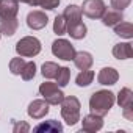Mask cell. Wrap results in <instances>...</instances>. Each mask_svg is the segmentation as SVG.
I'll return each mask as SVG.
<instances>
[{"label":"cell","instance_id":"cell-20","mask_svg":"<svg viewBox=\"0 0 133 133\" xmlns=\"http://www.w3.org/2000/svg\"><path fill=\"white\" fill-rule=\"evenodd\" d=\"M114 33L121 38H125V39H131L133 38V25L130 22H124L121 21L119 24L114 25Z\"/></svg>","mask_w":133,"mask_h":133},{"label":"cell","instance_id":"cell-14","mask_svg":"<svg viewBox=\"0 0 133 133\" xmlns=\"http://www.w3.org/2000/svg\"><path fill=\"white\" fill-rule=\"evenodd\" d=\"M19 21L17 17H0V33L5 36H13L17 31Z\"/></svg>","mask_w":133,"mask_h":133},{"label":"cell","instance_id":"cell-11","mask_svg":"<svg viewBox=\"0 0 133 133\" xmlns=\"http://www.w3.org/2000/svg\"><path fill=\"white\" fill-rule=\"evenodd\" d=\"M82 8L78 5H68L63 11V17L66 21V27L68 25H72V24H77L82 21Z\"/></svg>","mask_w":133,"mask_h":133},{"label":"cell","instance_id":"cell-16","mask_svg":"<svg viewBox=\"0 0 133 133\" xmlns=\"http://www.w3.org/2000/svg\"><path fill=\"white\" fill-rule=\"evenodd\" d=\"M133 55V49L130 42H119L113 47V56L116 59H128Z\"/></svg>","mask_w":133,"mask_h":133},{"label":"cell","instance_id":"cell-22","mask_svg":"<svg viewBox=\"0 0 133 133\" xmlns=\"http://www.w3.org/2000/svg\"><path fill=\"white\" fill-rule=\"evenodd\" d=\"M55 78H56L58 86H59V88H64L66 85L69 83V80H71V69H69V68H66V66H63V68L59 66V69H58Z\"/></svg>","mask_w":133,"mask_h":133},{"label":"cell","instance_id":"cell-4","mask_svg":"<svg viewBox=\"0 0 133 133\" xmlns=\"http://www.w3.org/2000/svg\"><path fill=\"white\" fill-rule=\"evenodd\" d=\"M39 94L42 96V99L49 103V105H59L61 100L64 99V92L61 91V88L56 83L52 82H44L39 86Z\"/></svg>","mask_w":133,"mask_h":133},{"label":"cell","instance_id":"cell-10","mask_svg":"<svg viewBox=\"0 0 133 133\" xmlns=\"http://www.w3.org/2000/svg\"><path fill=\"white\" fill-rule=\"evenodd\" d=\"M117 80H119V74L114 68H103V69H100V72L97 75L99 85H103V86H113L117 83Z\"/></svg>","mask_w":133,"mask_h":133},{"label":"cell","instance_id":"cell-8","mask_svg":"<svg viewBox=\"0 0 133 133\" xmlns=\"http://www.w3.org/2000/svg\"><path fill=\"white\" fill-rule=\"evenodd\" d=\"M47 24H49V17L44 11H39V10L30 11L27 16V25L31 30H42Z\"/></svg>","mask_w":133,"mask_h":133},{"label":"cell","instance_id":"cell-18","mask_svg":"<svg viewBox=\"0 0 133 133\" xmlns=\"http://www.w3.org/2000/svg\"><path fill=\"white\" fill-rule=\"evenodd\" d=\"M66 33H68L71 38H74V39H83V38L86 36V33H88V28H86V25L80 21V22H77V24H72V25H68V27H66Z\"/></svg>","mask_w":133,"mask_h":133},{"label":"cell","instance_id":"cell-17","mask_svg":"<svg viewBox=\"0 0 133 133\" xmlns=\"http://www.w3.org/2000/svg\"><path fill=\"white\" fill-rule=\"evenodd\" d=\"M100 19H102V22H103L105 27H114L116 24H119L121 21H124V14H122V11L110 10V11H105Z\"/></svg>","mask_w":133,"mask_h":133},{"label":"cell","instance_id":"cell-25","mask_svg":"<svg viewBox=\"0 0 133 133\" xmlns=\"http://www.w3.org/2000/svg\"><path fill=\"white\" fill-rule=\"evenodd\" d=\"M21 75H22V78H24L25 82L35 78V75H36V64H35V61H28V63H25V68H24V71H22Z\"/></svg>","mask_w":133,"mask_h":133},{"label":"cell","instance_id":"cell-28","mask_svg":"<svg viewBox=\"0 0 133 133\" xmlns=\"http://www.w3.org/2000/svg\"><path fill=\"white\" fill-rule=\"evenodd\" d=\"M130 2L131 0H111V8L117 11H124L130 5Z\"/></svg>","mask_w":133,"mask_h":133},{"label":"cell","instance_id":"cell-19","mask_svg":"<svg viewBox=\"0 0 133 133\" xmlns=\"http://www.w3.org/2000/svg\"><path fill=\"white\" fill-rule=\"evenodd\" d=\"M116 102L121 108H127V107H131L133 105V92L130 88H122L116 97Z\"/></svg>","mask_w":133,"mask_h":133},{"label":"cell","instance_id":"cell-26","mask_svg":"<svg viewBox=\"0 0 133 133\" xmlns=\"http://www.w3.org/2000/svg\"><path fill=\"white\" fill-rule=\"evenodd\" d=\"M53 33L58 35V36H63L66 35V21L63 17V14H58L53 21Z\"/></svg>","mask_w":133,"mask_h":133},{"label":"cell","instance_id":"cell-29","mask_svg":"<svg viewBox=\"0 0 133 133\" xmlns=\"http://www.w3.org/2000/svg\"><path fill=\"white\" fill-rule=\"evenodd\" d=\"M30 130V125L27 124V122H17V121H14V125H13V131L14 133H22V131H28Z\"/></svg>","mask_w":133,"mask_h":133},{"label":"cell","instance_id":"cell-5","mask_svg":"<svg viewBox=\"0 0 133 133\" xmlns=\"http://www.w3.org/2000/svg\"><path fill=\"white\" fill-rule=\"evenodd\" d=\"M52 53L64 61H71L75 56V47L68 39H55L52 42Z\"/></svg>","mask_w":133,"mask_h":133},{"label":"cell","instance_id":"cell-3","mask_svg":"<svg viewBox=\"0 0 133 133\" xmlns=\"http://www.w3.org/2000/svg\"><path fill=\"white\" fill-rule=\"evenodd\" d=\"M41 49H42L41 41L35 36H25L19 39L16 44V52L22 58H33L41 52Z\"/></svg>","mask_w":133,"mask_h":133},{"label":"cell","instance_id":"cell-9","mask_svg":"<svg viewBox=\"0 0 133 133\" xmlns=\"http://www.w3.org/2000/svg\"><path fill=\"white\" fill-rule=\"evenodd\" d=\"M103 127V119L102 116H97L94 113L91 114H86L82 121V130L83 131H88V133H96L99 131L100 128Z\"/></svg>","mask_w":133,"mask_h":133},{"label":"cell","instance_id":"cell-31","mask_svg":"<svg viewBox=\"0 0 133 133\" xmlns=\"http://www.w3.org/2000/svg\"><path fill=\"white\" fill-rule=\"evenodd\" d=\"M17 2L27 3V5H30V6H38V0H17Z\"/></svg>","mask_w":133,"mask_h":133},{"label":"cell","instance_id":"cell-13","mask_svg":"<svg viewBox=\"0 0 133 133\" xmlns=\"http://www.w3.org/2000/svg\"><path fill=\"white\" fill-rule=\"evenodd\" d=\"M74 64H75V68L77 69H80V71H86V69H89L91 66H92V63H94V59H92V55L89 53V52H75V56H74Z\"/></svg>","mask_w":133,"mask_h":133},{"label":"cell","instance_id":"cell-27","mask_svg":"<svg viewBox=\"0 0 133 133\" xmlns=\"http://www.w3.org/2000/svg\"><path fill=\"white\" fill-rule=\"evenodd\" d=\"M59 2L61 0H38V5L41 6V8H44V10H55V8H58V5H59Z\"/></svg>","mask_w":133,"mask_h":133},{"label":"cell","instance_id":"cell-12","mask_svg":"<svg viewBox=\"0 0 133 133\" xmlns=\"http://www.w3.org/2000/svg\"><path fill=\"white\" fill-rule=\"evenodd\" d=\"M19 13L17 0H0V17H16Z\"/></svg>","mask_w":133,"mask_h":133},{"label":"cell","instance_id":"cell-15","mask_svg":"<svg viewBox=\"0 0 133 133\" xmlns=\"http://www.w3.org/2000/svg\"><path fill=\"white\" fill-rule=\"evenodd\" d=\"M35 131H38V133H61L63 124L55 119H50V121H45V122H41L39 125H36Z\"/></svg>","mask_w":133,"mask_h":133},{"label":"cell","instance_id":"cell-1","mask_svg":"<svg viewBox=\"0 0 133 133\" xmlns=\"http://www.w3.org/2000/svg\"><path fill=\"white\" fill-rule=\"evenodd\" d=\"M114 103H116V96L108 89H100L91 96L89 110H91V113L103 117L105 114H108V111L113 108Z\"/></svg>","mask_w":133,"mask_h":133},{"label":"cell","instance_id":"cell-6","mask_svg":"<svg viewBox=\"0 0 133 133\" xmlns=\"http://www.w3.org/2000/svg\"><path fill=\"white\" fill-rule=\"evenodd\" d=\"M82 14H85L89 19H100L103 13L107 11V5L103 0H83Z\"/></svg>","mask_w":133,"mask_h":133},{"label":"cell","instance_id":"cell-30","mask_svg":"<svg viewBox=\"0 0 133 133\" xmlns=\"http://www.w3.org/2000/svg\"><path fill=\"white\" fill-rule=\"evenodd\" d=\"M124 111H122V114H124V117L127 119V121H133V105L131 107H127V108H122Z\"/></svg>","mask_w":133,"mask_h":133},{"label":"cell","instance_id":"cell-32","mask_svg":"<svg viewBox=\"0 0 133 133\" xmlns=\"http://www.w3.org/2000/svg\"><path fill=\"white\" fill-rule=\"evenodd\" d=\"M0 36H2V33H0Z\"/></svg>","mask_w":133,"mask_h":133},{"label":"cell","instance_id":"cell-24","mask_svg":"<svg viewBox=\"0 0 133 133\" xmlns=\"http://www.w3.org/2000/svg\"><path fill=\"white\" fill-rule=\"evenodd\" d=\"M25 63H27V61H25L22 56L13 58V59L10 61V71H11V74H13V75H21L22 71H24V68H25Z\"/></svg>","mask_w":133,"mask_h":133},{"label":"cell","instance_id":"cell-23","mask_svg":"<svg viewBox=\"0 0 133 133\" xmlns=\"http://www.w3.org/2000/svg\"><path fill=\"white\" fill-rule=\"evenodd\" d=\"M92 80H94V72L89 71V69H86V71H82V72L77 75L75 83H77L78 86L85 88V86H89V85L92 83Z\"/></svg>","mask_w":133,"mask_h":133},{"label":"cell","instance_id":"cell-21","mask_svg":"<svg viewBox=\"0 0 133 133\" xmlns=\"http://www.w3.org/2000/svg\"><path fill=\"white\" fill-rule=\"evenodd\" d=\"M58 69H59V66H58L56 63H53V61H45V63L42 64V68H41V74H42L44 78H49V80H50V78H55Z\"/></svg>","mask_w":133,"mask_h":133},{"label":"cell","instance_id":"cell-7","mask_svg":"<svg viewBox=\"0 0 133 133\" xmlns=\"http://www.w3.org/2000/svg\"><path fill=\"white\" fill-rule=\"evenodd\" d=\"M49 110H50L49 103L44 99H36L28 105L27 113H28V116L31 119H42V117H45L49 114Z\"/></svg>","mask_w":133,"mask_h":133},{"label":"cell","instance_id":"cell-2","mask_svg":"<svg viewBox=\"0 0 133 133\" xmlns=\"http://www.w3.org/2000/svg\"><path fill=\"white\" fill-rule=\"evenodd\" d=\"M61 116L68 125H75L80 121V100L75 96H68L61 100Z\"/></svg>","mask_w":133,"mask_h":133}]
</instances>
